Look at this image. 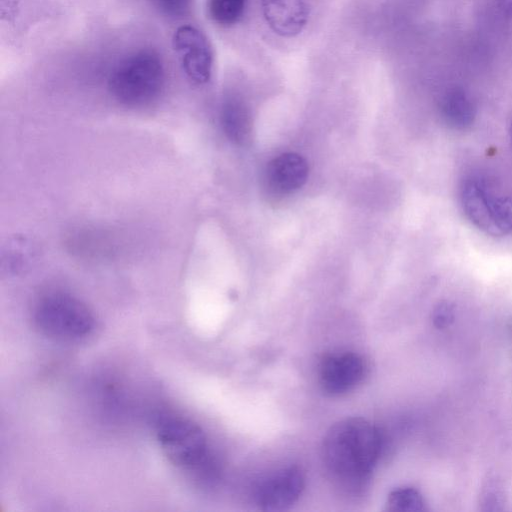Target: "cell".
I'll use <instances>...</instances> for the list:
<instances>
[{
	"mask_svg": "<svg viewBox=\"0 0 512 512\" xmlns=\"http://www.w3.org/2000/svg\"><path fill=\"white\" fill-rule=\"evenodd\" d=\"M381 447V435L371 422L346 418L332 425L324 437V463L340 485L357 492L365 486Z\"/></svg>",
	"mask_w": 512,
	"mask_h": 512,
	"instance_id": "6da1fadb",
	"label": "cell"
},
{
	"mask_svg": "<svg viewBox=\"0 0 512 512\" xmlns=\"http://www.w3.org/2000/svg\"><path fill=\"white\" fill-rule=\"evenodd\" d=\"M166 82V70L161 56L153 49L135 50L113 67L108 88L119 103L128 107H143L161 95Z\"/></svg>",
	"mask_w": 512,
	"mask_h": 512,
	"instance_id": "7a4b0ae2",
	"label": "cell"
},
{
	"mask_svg": "<svg viewBox=\"0 0 512 512\" xmlns=\"http://www.w3.org/2000/svg\"><path fill=\"white\" fill-rule=\"evenodd\" d=\"M156 437L173 465L187 472L211 475L213 461L206 435L198 424L183 416L166 414L156 423Z\"/></svg>",
	"mask_w": 512,
	"mask_h": 512,
	"instance_id": "3957f363",
	"label": "cell"
},
{
	"mask_svg": "<svg viewBox=\"0 0 512 512\" xmlns=\"http://www.w3.org/2000/svg\"><path fill=\"white\" fill-rule=\"evenodd\" d=\"M33 318L41 333L61 341L84 338L95 326L91 310L79 299L61 292L42 296L35 305Z\"/></svg>",
	"mask_w": 512,
	"mask_h": 512,
	"instance_id": "277c9868",
	"label": "cell"
},
{
	"mask_svg": "<svg viewBox=\"0 0 512 512\" xmlns=\"http://www.w3.org/2000/svg\"><path fill=\"white\" fill-rule=\"evenodd\" d=\"M459 201L466 218L482 232L512 233V195L495 193L484 179L471 176L460 185Z\"/></svg>",
	"mask_w": 512,
	"mask_h": 512,
	"instance_id": "5b68a950",
	"label": "cell"
},
{
	"mask_svg": "<svg viewBox=\"0 0 512 512\" xmlns=\"http://www.w3.org/2000/svg\"><path fill=\"white\" fill-rule=\"evenodd\" d=\"M172 42L186 76L197 84L208 82L213 54L205 35L194 26L183 25L175 31Z\"/></svg>",
	"mask_w": 512,
	"mask_h": 512,
	"instance_id": "8992f818",
	"label": "cell"
},
{
	"mask_svg": "<svg viewBox=\"0 0 512 512\" xmlns=\"http://www.w3.org/2000/svg\"><path fill=\"white\" fill-rule=\"evenodd\" d=\"M304 489V477L296 466L279 469L255 486L254 499L262 510L281 511L293 505Z\"/></svg>",
	"mask_w": 512,
	"mask_h": 512,
	"instance_id": "52a82bcc",
	"label": "cell"
},
{
	"mask_svg": "<svg viewBox=\"0 0 512 512\" xmlns=\"http://www.w3.org/2000/svg\"><path fill=\"white\" fill-rule=\"evenodd\" d=\"M365 363L353 352L326 356L319 367V382L323 391L340 395L353 389L364 377Z\"/></svg>",
	"mask_w": 512,
	"mask_h": 512,
	"instance_id": "ba28073f",
	"label": "cell"
},
{
	"mask_svg": "<svg viewBox=\"0 0 512 512\" xmlns=\"http://www.w3.org/2000/svg\"><path fill=\"white\" fill-rule=\"evenodd\" d=\"M262 9L271 29L284 37L300 33L309 15L307 0H262Z\"/></svg>",
	"mask_w": 512,
	"mask_h": 512,
	"instance_id": "9c48e42d",
	"label": "cell"
},
{
	"mask_svg": "<svg viewBox=\"0 0 512 512\" xmlns=\"http://www.w3.org/2000/svg\"><path fill=\"white\" fill-rule=\"evenodd\" d=\"M266 174L267 181L274 191L291 193L306 182L308 165L302 156L284 153L269 163Z\"/></svg>",
	"mask_w": 512,
	"mask_h": 512,
	"instance_id": "30bf717a",
	"label": "cell"
},
{
	"mask_svg": "<svg viewBox=\"0 0 512 512\" xmlns=\"http://www.w3.org/2000/svg\"><path fill=\"white\" fill-rule=\"evenodd\" d=\"M443 122L451 129L465 130L472 125L476 107L469 94L461 87L448 88L439 101Z\"/></svg>",
	"mask_w": 512,
	"mask_h": 512,
	"instance_id": "8fae6325",
	"label": "cell"
},
{
	"mask_svg": "<svg viewBox=\"0 0 512 512\" xmlns=\"http://www.w3.org/2000/svg\"><path fill=\"white\" fill-rule=\"evenodd\" d=\"M221 123L226 135L234 142L245 143L251 133L249 112L242 101L228 98L221 109Z\"/></svg>",
	"mask_w": 512,
	"mask_h": 512,
	"instance_id": "7c38bea8",
	"label": "cell"
},
{
	"mask_svg": "<svg viewBox=\"0 0 512 512\" xmlns=\"http://www.w3.org/2000/svg\"><path fill=\"white\" fill-rule=\"evenodd\" d=\"M386 509L394 512H420L425 510V503L416 489L401 487L390 492Z\"/></svg>",
	"mask_w": 512,
	"mask_h": 512,
	"instance_id": "4fadbf2b",
	"label": "cell"
},
{
	"mask_svg": "<svg viewBox=\"0 0 512 512\" xmlns=\"http://www.w3.org/2000/svg\"><path fill=\"white\" fill-rule=\"evenodd\" d=\"M246 0H208L211 19L219 25L230 26L242 17Z\"/></svg>",
	"mask_w": 512,
	"mask_h": 512,
	"instance_id": "5bb4252c",
	"label": "cell"
},
{
	"mask_svg": "<svg viewBox=\"0 0 512 512\" xmlns=\"http://www.w3.org/2000/svg\"><path fill=\"white\" fill-rule=\"evenodd\" d=\"M503 488L501 481L495 476L488 477L480 493L481 510H502L505 503V492Z\"/></svg>",
	"mask_w": 512,
	"mask_h": 512,
	"instance_id": "9a60e30c",
	"label": "cell"
},
{
	"mask_svg": "<svg viewBox=\"0 0 512 512\" xmlns=\"http://www.w3.org/2000/svg\"><path fill=\"white\" fill-rule=\"evenodd\" d=\"M153 6L169 17L185 15L191 7L192 0H150Z\"/></svg>",
	"mask_w": 512,
	"mask_h": 512,
	"instance_id": "2e32d148",
	"label": "cell"
},
{
	"mask_svg": "<svg viewBox=\"0 0 512 512\" xmlns=\"http://www.w3.org/2000/svg\"><path fill=\"white\" fill-rule=\"evenodd\" d=\"M432 322L438 329L449 327L455 319V307L448 301L438 303L432 311Z\"/></svg>",
	"mask_w": 512,
	"mask_h": 512,
	"instance_id": "e0dca14e",
	"label": "cell"
},
{
	"mask_svg": "<svg viewBox=\"0 0 512 512\" xmlns=\"http://www.w3.org/2000/svg\"><path fill=\"white\" fill-rule=\"evenodd\" d=\"M500 10L509 18H512V0H496Z\"/></svg>",
	"mask_w": 512,
	"mask_h": 512,
	"instance_id": "ac0fdd59",
	"label": "cell"
},
{
	"mask_svg": "<svg viewBox=\"0 0 512 512\" xmlns=\"http://www.w3.org/2000/svg\"><path fill=\"white\" fill-rule=\"evenodd\" d=\"M508 135H509V140H510L511 147H512V120L510 121V123L508 125Z\"/></svg>",
	"mask_w": 512,
	"mask_h": 512,
	"instance_id": "d6986e66",
	"label": "cell"
}]
</instances>
